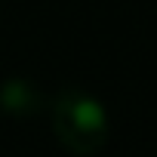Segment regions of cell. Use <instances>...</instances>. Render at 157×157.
<instances>
[{
	"mask_svg": "<svg viewBox=\"0 0 157 157\" xmlns=\"http://www.w3.org/2000/svg\"><path fill=\"white\" fill-rule=\"evenodd\" d=\"M0 108L6 114H16V117H34V114L43 111V96L31 80L10 77L0 86Z\"/></svg>",
	"mask_w": 157,
	"mask_h": 157,
	"instance_id": "2",
	"label": "cell"
},
{
	"mask_svg": "<svg viewBox=\"0 0 157 157\" xmlns=\"http://www.w3.org/2000/svg\"><path fill=\"white\" fill-rule=\"evenodd\" d=\"M49 123L59 145L77 157H96L111 136L105 105L83 90H62L49 102Z\"/></svg>",
	"mask_w": 157,
	"mask_h": 157,
	"instance_id": "1",
	"label": "cell"
}]
</instances>
